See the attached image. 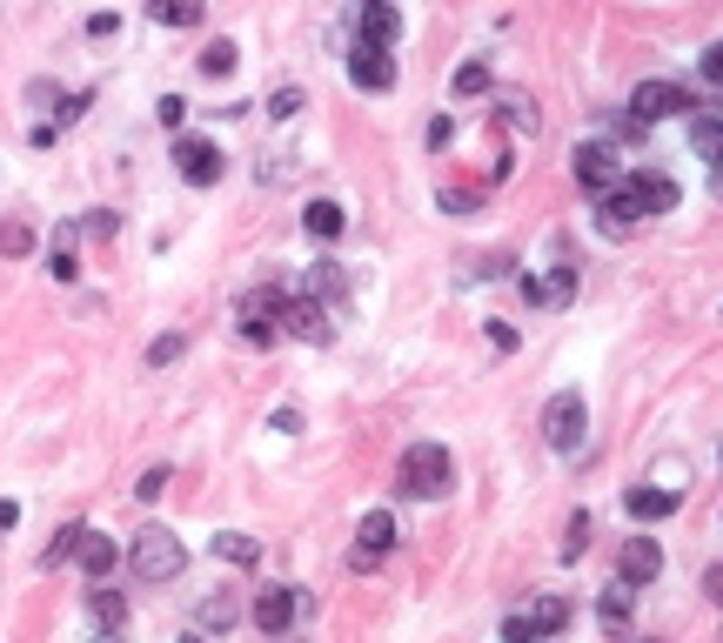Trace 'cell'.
Here are the masks:
<instances>
[{
  "label": "cell",
  "mask_w": 723,
  "mask_h": 643,
  "mask_svg": "<svg viewBox=\"0 0 723 643\" xmlns=\"http://www.w3.org/2000/svg\"><path fill=\"white\" fill-rule=\"evenodd\" d=\"M449 482H456V462H449L442 443H409L402 449V462H395V490L402 497L436 503V497H449Z\"/></svg>",
  "instance_id": "obj_1"
},
{
  "label": "cell",
  "mask_w": 723,
  "mask_h": 643,
  "mask_svg": "<svg viewBox=\"0 0 723 643\" xmlns=\"http://www.w3.org/2000/svg\"><path fill=\"white\" fill-rule=\"evenodd\" d=\"M128 563H134V577L141 584H175L182 570H188V549H182V536L175 530H141L134 536V549H128Z\"/></svg>",
  "instance_id": "obj_2"
},
{
  "label": "cell",
  "mask_w": 723,
  "mask_h": 643,
  "mask_svg": "<svg viewBox=\"0 0 723 643\" xmlns=\"http://www.w3.org/2000/svg\"><path fill=\"white\" fill-rule=\"evenodd\" d=\"M583 429H590V416H583V395H577V389L549 395V410H543V443H549L556 456H577V449H583Z\"/></svg>",
  "instance_id": "obj_3"
},
{
  "label": "cell",
  "mask_w": 723,
  "mask_h": 643,
  "mask_svg": "<svg viewBox=\"0 0 723 643\" xmlns=\"http://www.w3.org/2000/svg\"><path fill=\"white\" fill-rule=\"evenodd\" d=\"M282 308H288L282 288H249V295H241V342L275 349L282 342Z\"/></svg>",
  "instance_id": "obj_4"
},
{
  "label": "cell",
  "mask_w": 723,
  "mask_h": 643,
  "mask_svg": "<svg viewBox=\"0 0 723 643\" xmlns=\"http://www.w3.org/2000/svg\"><path fill=\"white\" fill-rule=\"evenodd\" d=\"M683 108H697V95L683 88V80H643V88L629 95V121L636 128H650L664 115H683Z\"/></svg>",
  "instance_id": "obj_5"
},
{
  "label": "cell",
  "mask_w": 723,
  "mask_h": 643,
  "mask_svg": "<svg viewBox=\"0 0 723 643\" xmlns=\"http://www.w3.org/2000/svg\"><path fill=\"white\" fill-rule=\"evenodd\" d=\"M570 161H577V182H583L590 195H616V188H623V161H616L610 141H583Z\"/></svg>",
  "instance_id": "obj_6"
},
{
  "label": "cell",
  "mask_w": 723,
  "mask_h": 643,
  "mask_svg": "<svg viewBox=\"0 0 723 643\" xmlns=\"http://www.w3.org/2000/svg\"><path fill=\"white\" fill-rule=\"evenodd\" d=\"M295 617H308V590H302V584H269V590L255 597V623H262V636H282Z\"/></svg>",
  "instance_id": "obj_7"
},
{
  "label": "cell",
  "mask_w": 723,
  "mask_h": 643,
  "mask_svg": "<svg viewBox=\"0 0 723 643\" xmlns=\"http://www.w3.org/2000/svg\"><path fill=\"white\" fill-rule=\"evenodd\" d=\"M388 549H395V516H388V510H369V516L355 523V549H349V570H362V577H369V570H375V563H382Z\"/></svg>",
  "instance_id": "obj_8"
},
{
  "label": "cell",
  "mask_w": 723,
  "mask_h": 643,
  "mask_svg": "<svg viewBox=\"0 0 723 643\" xmlns=\"http://www.w3.org/2000/svg\"><path fill=\"white\" fill-rule=\"evenodd\" d=\"M175 168H182V182H188V188H215L228 161H221V148H215V141L182 134V141H175Z\"/></svg>",
  "instance_id": "obj_9"
},
{
  "label": "cell",
  "mask_w": 723,
  "mask_h": 643,
  "mask_svg": "<svg viewBox=\"0 0 723 643\" xmlns=\"http://www.w3.org/2000/svg\"><path fill=\"white\" fill-rule=\"evenodd\" d=\"M282 336H295V342H329L336 329H329V302H315V295H295L288 308H282Z\"/></svg>",
  "instance_id": "obj_10"
},
{
  "label": "cell",
  "mask_w": 723,
  "mask_h": 643,
  "mask_svg": "<svg viewBox=\"0 0 723 643\" xmlns=\"http://www.w3.org/2000/svg\"><path fill=\"white\" fill-rule=\"evenodd\" d=\"M664 577V543L657 536H629L623 543V584L643 590V584H657Z\"/></svg>",
  "instance_id": "obj_11"
},
{
  "label": "cell",
  "mask_w": 723,
  "mask_h": 643,
  "mask_svg": "<svg viewBox=\"0 0 723 643\" xmlns=\"http://www.w3.org/2000/svg\"><path fill=\"white\" fill-rule=\"evenodd\" d=\"M349 80H355L362 95H388V88H395V61L375 54V47H355V54H349Z\"/></svg>",
  "instance_id": "obj_12"
},
{
  "label": "cell",
  "mask_w": 723,
  "mask_h": 643,
  "mask_svg": "<svg viewBox=\"0 0 723 643\" xmlns=\"http://www.w3.org/2000/svg\"><path fill=\"white\" fill-rule=\"evenodd\" d=\"M395 34H402V14H395V0H362V47L388 54V47H395Z\"/></svg>",
  "instance_id": "obj_13"
},
{
  "label": "cell",
  "mask_w": 723,
  "mask_h": 643,
  "mask_svg": "<svg viewBox=\"0 0 723 643\" xmlns=\"http://www.w3.org/2000/svg\"><path fill=\"white\" fill-rule=\"evenodd\" d=\"M523 295L536 302V308H562L577 295V269H543V275H523Z\"/></svg>",
  "instance_id": "obj_14"
},
{
  "label": "cell",
  "mask_w": 723,
  "mask_h": 643,
  "mask_svg": "<svg viewBox=\"0 0 723 643\" xmlns=\"http://www.w3.org/2000/svg\"><path fill=\"white\" fill-rule=\"evenodd\" d=\"M629 597H636L629 584H610V590L596 597V623H603L610 636H629Z\"/></svg>",
  "instance_id": "obj_15"
},
{
  "label": "cell",
  "mask_w": 723,
  "mask_h": 643,
  "mask_svg": "<svg viewBox=\"0 0 723 643\" xmlns=\"http://www.w3.org/2000/svg\"><path fill=\"white\" fill-rule=\"evenodd\" d=\"M677 503H683L677 490H629V497H623V510H629L636 523H664V516H670Z\"/></svg>",
  "instance_id": "obj_16"
},
{
  "label": "cell",
  "mask_w": 723,
  "mask_h": 643,
  "mask_svg": "<svg viewBox=\"0 0 723 643\" xmlns=\"http://www.w3.org/2000/svg\"><path fill=\"white\" fill-rule=\"evenodd\" d=\"M114 563H121V549H114L108 536H95V530L80 536V570H88L95 584H108V577H114Z\"/></svg>",
  "instance_id": "obj_17"
},
{
  "label": "cell",
  "mask_w": 723,
  "mask_h": 643,
  "mask_svg": "<svg viewBox=\"0 0 723 643\" xmlns=\"http://www.w3.org/2000/svg\"><path fill=\"white\" fill-rule=\"evenodd\" d=\"M208 14V0H147V21H161V28H195Z\"/></svg>",
  "instance_id": "obj_18"
},
{
  "label": "cell",
  "mask_w": 723,
  "mask_h": 643,
  "mask_svg": "<svg viewBox=\"0 0 723 643\" xmlns=\"http://www.w3.org/2000/svg\"><path fill=\"white\" fill-rule=\"evenodd\" d=\"M690 148H697V161H723V115H697L690 121Z\"/></svg>",
  "instance_id": "obj_19"
},
{
  "label": "cell",
  "mask_w": 723,
  "mask_h": 643,
  "mask_svg": "<svg viewBox=\"0 0 723 643\" xmlns=\"http://www.w3.org/2000/svg\"><path fill=\"white\" fill-rule=\"evenodd\" d=\"M80 536H88V523H67V530H54V543L41 549V570H61V563H74V556H80Z\"/></svg>",
  "instance_id": "obj_20"
},
{
  "label": "cell",
  "mask_w": 723,
  "mask_h": 643,
  "mask_svg": "<svg viewBox=\"0 0 723 643\" xmlns=\"http://www.w3.org/2000/svg\"><path fill=\"white\" fill-rule=\"evenodd\" d=\"M302 228H308L315 241H336V235H342V208H336V201H308V208H302Z\"/></svg>",
  "instance_id": "obj_21"
},
{
  "label": "cell",
  "mask_w": 723,
  "mask_h": 643,
  "mask_svg": "<svg viewBox=\"0 0 723 643\" xmlns=\"http://www.w3.org/2000/svg\"><path fill=\"white\" fill-rule=\"evenodd\" d=\"M215 556H228V563H241V570H249V563L262 556V543L241 536V530H221V536H215Z\"/></svg>",
  "instance_id": "obj_22"
},
{
  "label": "cell",
  "mask_w": 723,
  "mask_h": 643,
  "mask_svg": "<svg viewBox=\"0 0 723 643\" xmlns=\"http://www.w3.org/2000/svg\"><path fill=\"white\" fill-rule=\"evenodd\" d=\"M342 288H349V282H342V262H315V269H308V295H315V302H336Z\"/></svg>",
  "instance_id": "obj_23"
},
{
  "label": "cell",
  "mask_w": 723,
  "mask_h": 643,
  "mask_svg": "<svg viewBox=\"0 0 723 643\" xmlns=\"http://www.w3.org/2000/svg\"><path fill=\"white\" fill-rule=\"evenodd\" d=\"M562 623H570V603H562V597H543V603L529 610V630H536V636H556Z\"/></svg>",
  "instance_id": "obj_24"
},
{
  "label": "cell",
  "mask_w": 723,
  "mask_h": 643,
  "mask_svg": "<svg viewBox=\"0 0 723 643\" xmlns=\"http://www.w3.org/2000/svg\"><path fill=\"white\" fill-rule=\"evenodd\" d=\"M234 617H241V603H234L228 590H215V597L201 603V630H234Z\"/></svg>",
  "instance_id": "obj_25"
},
{
  "label": "cell",
  "mask_w": 723,
  "mask_h": 643,
  "mask_svg": "<svg viewBox=\"0 0 723 643\" xmlns=\"http://www.w3.org/2000/svg\"><path fill=\"white\" fill-rule=\"evenodd\" d=\"M475 95H490V67H482V61H462V67H456V101H475Z\"/></svg>",
  "instance_id": "obj_26"
},
{
  "label": "cell",
  "mask_w": 723,
  "mask_h": 643,
  "mask_svg": "<svg viewBox=\"0 0 723 643\" xmlns=\"http://www.w3.org/2000/svg\"><path fill=\"white\" fill-rule=\"evenodd\" d=\"M590 536H596V523H590V510H577V516H570V536H562V563H577V556L590 549Z\"/></svg>",
  "instance_id": "obj_27"
},
{
  "label": "cell",
  "mask_w": 723,
  "mask_h": 643,
  "mask_svg": "<svg viewBox=\"0 0 723 643\" xmlns=\"http://www.w3.org/2000/svg\"><path fill=\"white\" fill-rule=\"evenodd\" d=\"M67 241H74V228H61V249H47V275H54V282H74V275H80V262H74Z\"/></svg>",
  "instance_id": "obj_28"
},
{
  "label": "cell",
  "mask_w": 723,
  "mask_h": 643,
  "mask_svg": "<svg viewBox=\"0 0 723 643\" xmlns=\"http://www.w3.org/2000/svg\"><path fill=\"white\" fill-rule=\"evenodd\" d=\"M88 610H95V623H121V617H128V603H121V590H108V584H95V597H88Z\"/></svg>",
  "instance_id": "obj_29"
},
{
  "label": "cell",
  "mask_w": 723,
  "mask_h": 643,
  "mask_svg": "<svg viewBox=\"0 0 723 643\" xmlns=\"http://www.w3.org/2000/svg\"><path fill=\"white\" fill-rule=\"evenodd\" d=\"M201 74H208V80L234 74V41H215V47H201Z\"/></svg>",
  "instance_id": "obj_30"
},
{
  "label": "cell",
  "mask_w": 723,
  "mask_h": 643,
  "mask_svg": "<svg viewBox=\"0 0 723 643\" xmlns=\"http://www.w3.org/2000/svg\"><path fill=\"white\" fill-rule=\"evenodd\" d=\"M34 249V228L28 221H0V255H28Z\"/></svg>",
  "instance_id": "obj_31"
},
{
  "label": "cell",
  "mask_w": 723,
  "mask_h": 643,
  "mask_svg": "<svg viewBox=\"0 0 723 643\" xmlns=\"http://www.w3.org/2000/svg\"><path fill=\"white\" fill-rule=\"evenodd\" d=\"M154 121H161V128H182V121H188V101H182V95H161V101H154Z\"/></svg>",
  "instance_id": "obj_32"
},
{
  "label": "cell",
  "mask_w": 723,
  "mask_h": 643,
  "mask_svg": "<svg viewBox=\"0 0 723 643\" xmlns=\"http://www.w3.org/2000/svg\"><path fill=\"white\" fill-rule=\"evenodd\" d=\"M80 228H88V235H101V241H114V235H121V215H114V208H95Z\"/></svg>",
  "instance_id": "obj_33"
},
{
  "label": "cell",
  "mask_w": 723,
  "mask_h": 643,
  "mask_svg": "<svg viewBox=\"0 0 723 643\" xmlns=\"http://www.w3.org/2000/svg\"><path fill=\"white\" fill-rule=\"evenodd\" d=\"M182 349H188L182 336H161V342H147V362H154V369H161V362H182Z\"/></svg>",
  "instance_id": "obj_34"
},
{
  "label": "cell",
  "mask_w": 723,
  "mask_h": 643,
  "mask_svg": "<svg viewBox=\"0 0 723 643\" xmlns=\"http://www.w3.org/2000/svg\"><path fill=\"white\" fill-rule=\"evenodd\" d=\"M161 490H168V469H147V476H141V482H134V497H141V503H154V497H161Z\"/></svg>",
  "instance_id": "obj_35"
},
{
  "label": "cell",
  "mask_w": 723,
  "mask_h": 643,
  "mask_svg": "<svg viewBox=\"0 0 723 643\" xmlns=\"http://www.w3.org/2000/svg\"><path fill=\"white\" fill-rule=\"evenodd\" d=\"M269 115H275V121H288V115H302V88H282V95L269 101Z\"/></svg>",
  "instance_id": "obj_36"
},
{
  "label": "cell",
  "mask_w": 723,
  "mask_h": 643,
  "mask_svg": "<svg viewBox=\"0 0 723 643\" xmlns=\"http://www.w3.org/2000/svg\"><path fill=\"white\" fill-rule=\"evenodd\" d=\"M442 208H449V215H475V208H482V201H475V195H469V188H442Z\"/></svg>",
  "instance_id": "obj_37"
},
{
  "label": "cell",
  "mask_w": 723,
  "mask_h": 643,
  "mask_svg": "<svg viewBox=\"0 0 723 643\" xmlns=\"http://www.w3.org/2000/svg\"><path fill=\"white\" fill-rule=\"evenodd\" d=\"M449 134H456V121H449V115H436V121L423 128V141H429V148H449Z\"/></svg>",
  "instance_id": "obj_38"
},
{
  "label": "cell",
  "mask_w": 723,
  "mask_h": 643,
  "mask_svg": "<svg viewBox=\"0 0 723 643\" xmlns=\"http://www.w3.org/2000/svg\"><path fill=\"white\" fill-rule=\"evenodd\" d=\"M503 643H536V630H529V617H510V623H503Z\"/></svg>",
  "instance_id": "obj_39"
},
{
  "label": "cell",
  "mask_w": 723,
  "mask_h": 643,
  "mask_svg": "<svg viewBox=\"0 0 723 643\" xmlns=\"http://www.w3.org/2000/svg\"><path fill=\"white\" fill-rule=\"evenodd\" d=\"M703 597L723 603V563H710V570H703Z\"/></svg>",
  "instance_id": "obj_40"
},
{
  "label": "cell",
  "mask_w": 723,
  "mask_h": 643,
  "mask_svg": "<svg viewBox=\"0 0 723 643\" xmlns=\"http://www.w3.org/2000/svg\"><path fill=\"white\" fill-rule=\"evenodd\" d=\"M703 80H716V88H723V41H716V47L703 54Z\"/></svg>",
  "instance_id": "obj_41"
},
{
  "label": "cell",
  "mask_w": 723,
  "mask_h": 643,
  "mask_svg": "<svg viewBox=\"0 0 723 643\" xmlns=\"http://www.w3.org/2000/svg\"><path fill=\"white\" fill-rule=\"evenodd\" d=\"M510 128H523V134H529V128H536V115H529V101H523V95H516V101H510Z\"/></svg>",
  "instance_id": "obj_42"
},
{
  "label": "cell",
  "mask_w": 723,
  "mask_h": 643,
  "mask_svg": "<svg viewBox=\"0 0 723 643\" xmlns=\"http://www.w3.org/2000/svg\"><path fill=\"white\" fill-rule=\"evenodd\" d=\"M114 28H121L114 14H95V21H88V34H95V41H114Z\"/></svg>",
  "instance_id": "obj_43"
},
{
  "label": "cell",
  "mask_w": 723,
  "mask_h": 643,
  "mask_svg": "<svg viewBox=\"0 0 723 643\" xmlns=\"http://www.w3.org/2000/svg\"><path fill=\"white\" fill-rule=\"evenodd\" d=\"M21 523V503H8V497H0V530H14Z\"/></svg>",
  "instance_id": "obj_44"
},
{
  "label": "cell",
  "mask_w": 723,
  "mask_h": 643,
  "mask_svg": "<svg viewBox=\"0 0 723 643\" xmlns=\"http://www.w3.org/2000/svg\"><path fill=\"white\" fill-rule=\"evenodd\" d=\"M710 188H716V195H723V161H716V175H710Z\"/></svg>",
  "instance_id": "obj_45"
},
{
  "label": "cell",
  "mask_w": 723,
  "mask_h": 643,
  "mask_svg": "<svg viewBox=\"0 0 723 643\" xmlns=\"http://www.w3.org/2000/svg\"><path fill=\"white\" fill-rule=\"evenodd\" d=\"M182 643H201V636H182Z\"/></svg>",
  "instance_id": "obj_46"
},
{
  "label": "cell",
  "mask_w": 723,
  "mask_h": 643,
  "mask_svg": "<svg viewBox=\"0 0 723 643\" xmlns=\"http://www.w3.org/2000/svg\"><path fill=\"white\" fill-rule=\"evenodd\" d=\"M643 643H657V636H643Z\"/></svg>",
  "instance_id": "obj_47"
}]
</instances>
